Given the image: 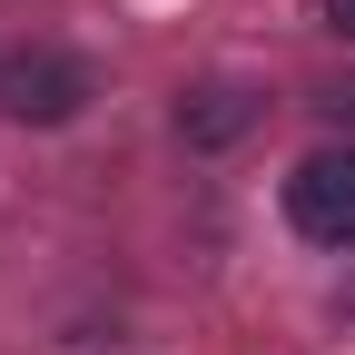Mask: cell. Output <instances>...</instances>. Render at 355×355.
Returning a JSON list of instances; mask_svg holds the SVG:
<instances>
[{
  "label": "cell",
  "mask_w": 355,
  "mask_h": 355,
  "mask_svg": "<svg viewBox=\"0 0 355 355\" xmlns=\"http://www.w3.org/2000/svg\"><path fill=\"white\" fill-rule=\"evenodd\" d=\"M247 119H257V89H237V79H217V89H198V99L178 109V128H188L198 148H227Z\"/></svg>",
  "instance_id": "3957f363"
},
{
  "label": "cell",
  "mask_w": 355,
  "mask_h": 355,
  "mask_svg": "<svg viewBox=\"0 0 355 355\" xmlns=\"http://www.w3.org/2000/svg\"><path fill=\"white\" fill-rule=\"evenodd\" d=\"M286 217L316 247H355V148H316L286 178Z\"/></svg>",
  "instance_id": "6da1fadb"
},
{
  "label": "cell",
  "mask_w": 355,
  "mask_h": 355,
  "mask_svg": "<svg viewBox=\"0 0 355 355\" xmlns=\"http://www.w3.org/2000/svg\"><path fill=\"white\" fill-rule=\"evenodd\" d=\"M0 109L30 119V128L79 119V109H89V60H69V50H30V60H10V69H0Z\"/></svg>",
  "instance_id": "7a4b0ae2"
},
{
  "label": "cell",
  "mask_w": 355,
  "mask_h": 355,
  "mask_svg": "<svg viewBox=\"0 0 355 355\" xmlns=\"http://www.w3.org/2000/svg\"><path fill=\"white\" fill-rule=\"evenodd\" d=\"M326 20H336V30H345V40H355V0H326Z\"/></svg>",
  "instance_id": "277c9868"
}]
</instances>
